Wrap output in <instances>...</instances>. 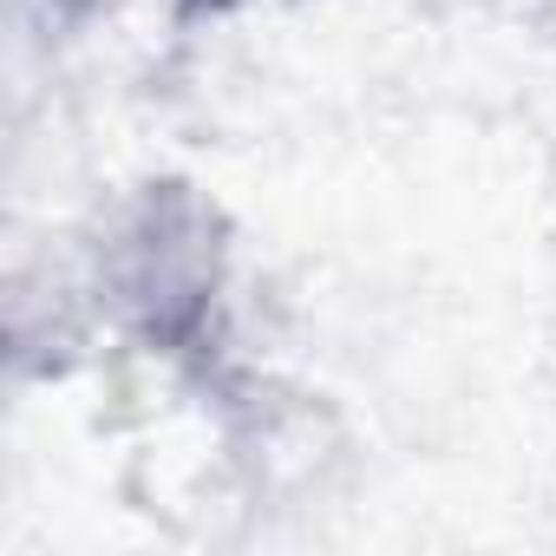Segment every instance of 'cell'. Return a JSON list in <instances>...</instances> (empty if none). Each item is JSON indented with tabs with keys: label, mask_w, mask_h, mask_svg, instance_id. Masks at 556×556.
I'll use <instances>...</instances> for the list:
<instances>
[{
	"label": "cell",
	"mask_w": 556,
	"mask_h": 556,
	"mask_svg": "<svg viewBox=\"0 0 556 556\" xmlns=\"http://www.w3.org/2000/svg\"><path fill=\"white\" fill-rule=\"evenodd\" d=\"M86 302L105 348L210 380L229 354L242 295V229L190 170L112 184L73 229Z\"/></svg>",
	"instance_id": "6da1fadb"
},
{
	"label": "cell",
	"mask_w": 556,
	"mask_h": 556,
	"mask_svg": "<svg viewBox=\"0 0 556 556\" xmlns=\"http://www.w3.org/2000/svg\"><path fill=\"white\" fill-rule=\"evenodd\" d=\"M99 321L86 302V275L73 236L47 255H14L8 268V361L14 374H66L99 348Z\"/></svg>",
	"instance_id": "7a4b0ae2"
},
{
	"label": "cell",
	"mask_w": 556,
	"mask_h": 556,
	"mask_svg": "<svg viewBox=\"0 0 556 556\" xmlns=\"http://www.w3.org/2000/svg\"><path fill=\"white\" fill-rule=\"evenodd\" d=\"M302 8H321V0H164V27L177 40H197L249 14H302Z\"/></svg>",
	"instance_id": "3957f363"
}]
</instances>
